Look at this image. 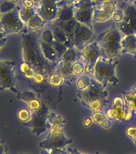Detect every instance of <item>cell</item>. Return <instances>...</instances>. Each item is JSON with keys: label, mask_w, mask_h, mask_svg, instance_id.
Returning a JSON list of instances; mask_svg holds the SVG:
<instances>
[{"label": "cell", "mask_w": 136, "mask_h": 154, "mask_svg": "<svg viewBox=\"0 0 136 154\" xmlns=\"http://www.w3.org/2000/svg\"><path fill=\"white\" fill-rule=\"evenodd\" d=\"M33 33L29 32L26 34H22V58L36 71L49 76L54 71L56 65L45 59L39 46L38 37Z\"/></svg>", "instance_id": "obj_1"}, {"label": "cell", "mask_w": 136, "mask_h": 154, "mask_svg": "<svg viewBox=\"0 0 136 154\" xmlns=\"http://www.w3.org/2000/svg\"><path fill=\"white\" fill-rule=\"evenodd\" d=\"M106 88L93 79L90 87L84 91H77L81 104L93 112L103 111L110 103Z\"/></svg>", "instance_id": "obj_2"}, {"label": "cell", "mask_w": 136, "mask_h": 154, "mask_svg": "<svg viewBox=\"0 0 136 154\" xmlns=\"http://www.w3.org/2000/svg\"><path fill=\"white\" fill-rule=\"evenodd\" d=\"M118 63V58L108 57L105 55L100 57L94 68L93 79L100 83L105 88H106L109 84L113 86L118 85L119 80L116 76L115 73L116 67Z\"/></svg>", "instance_id": "obj_3"}, {"label": "cell", "mask_w": 136, "mask_h": 154, "mask_svg": "<svg viewBox=\"0 0 136 154\" xmlns=\"http://www.w3.org/2000/svg\"><path fill=\"white\" fill-rule=\"evenodd\" d=\"M123 34L120 29L112 26L107 30L104 31L97 38L99 45L103 51V54L108 57L118 58L121 54V41L123 38Z\"/></svg>", "instance_id": "obj_4"}, {"label": "cell", "mask_w": 136, "mask_h": 154, "mask_svg": "<svg viewBox=\"0 0 136 154\" xmlns=\"http://www.w3.org/2000/svg\"><path fill=\"white\" fill-rule=\"evenodd\" d=\"M103 112L108 116L112 122H127L131 121L135 113L127 105L123 98L117 97L112 102H110L108 105L104 109Z\"/></svg>", "instance_id": "obj_5"}, {"label": "cell", "mask_w": 136, "mask_h": 154, "mask_svg": "<svg viewBox=\"0 0 136 154\" xmlns=\"http://www.w3.org/2000/svg\"><path fill=\"white\" fill-rule=\"evenodd\" d=\"M16 63L13 61L0 60V92L6 90L15 94H19L17 89L16 76Z\"/></svg>", "instance_id": "obj_6"}, {"label": "cell", "mask_w": 136, "mask_h": 154, "mask_svg": "<svg viewBox=\"0 0 136 154\" xmlns=\"http://www.w3.org/2000/svg\"><path fill=\"white\" fill-rule=\"evenodd\" d=\"M0 26L7 35L13 33H19L22 35L30 32L27 25L22 22L19 17L16 7L9 13L3 15L2 20L0 22Z\"/></svg>", "instance_id": "obj_7"}, {"label": "cell", "mask_w": 136, "mask_h": 154, "mask_svg": "<svg viewBox=\"0 0 136 154\" xmlns=\"http://www.w3.org/2000/svg\"><path fill=\"white\" fill-rule=\"evenodd\" d=\"M49 114L48 106L43 103L41 108L36 112H33L32 118L27 122L22 123V125L31 128L32 133L36 136H39L49 130V126L47 124V116Z\"/></svg>", "instance_id": "obj_8"}, {"label": "cell", "mask_w": 136, "mask_h": 154, "mask_svg": "<svg viewBox=\"0 0 136 154\" xmlns=\"http://www.w3.org/2000/svg\"><path fill=\"white\" fill-rule=\"evenodd\" d=\"M97 2L95 0H79L74 4L75 19L77 22L93 28L94 11Z\"/></svg>", "instance_id": "obj_9"}, {"label": "cell", "mask_w": 136, "mask_h": 154, "mask_svg": "<svg viewBox=\"0 0 136 154\" xmlns=\"http://www.w3.org/2000/svg\"><path fill=\"white\" fill-rule=\"evenodd\" d=\"M81 60L85 64L86 75H93L94 68L98 59L104 55L97 40L88 45L81 52Z\"/></svg>", "instance_id": "obj_10"}, {"label": "cell", "mask_w": 136, "mask_h": 154, "mask_svg": "<svg viewBox=\"0 0 136 154\" xmlns=\"http://www.w3.org/2000/svg\"><path fill=\"white\" fill-rule=\"evenodd\" d=\"M94 38L93 28L87 25L77 22L74 35H73V47L81 52Z\"/></svg>", "instance_id": "obj_11"}, {"label": "cell", "mask_w": 136, "mask_h": 154, "mask_svg": "<svg viewBox=\"0 0 136 154\" xmlns=\"http://www.w3.org/2000/svg\"><path fill=\"white\" fill-rule=\"evenodd\" d=\"M36 9L38 14L44 19L46 23L54 22L59 15L58 0H41L37 4Z\"/></svg>", "instance_id": "obj_12"}, {"label": "cell", "mask_w": 136, "mask_h": 154, "mask_svg": "<svg viewBox=\"0 0 136 154\" xmlns=\"http://www.w3.org/2000/svg\"><path fill=\"white\" fill-rule=\"evenodd\" d=\"M125 17L123 21L119 23L118 28L123 35H130L136 33V7L131 4L126 7Z\"/></svg>", "instance_id": "obj_13"}, {"label": "cell", "mask_w": 136, "mask_h": 154, "mask_svg": "<svg viewBox=\"0 0 136 154\" xmlns=\"http://www.w3.org/2000/svg\"><path fill=\"white\" fill-rule=\"evenodd\" d=\"M72 143V140L68 139L65 134L56 137H45L44 140L40 141L38 147L41 149H50V150H60L66 148L68 145Z\"/></svg>", "instance_id": "obj_14"}, {"label": "cell", "mask_w": 136, "mask_h": 154, "mask_svg": "<svg viewBox=\"0 0 136 154\" xmlns=\"http://www.w3.org/2000/svg\"><path fill=\"white\" fill-rule=\"evenodd\" d=\"M72 63H68L64 61L60 60L57 65L55 67L54 72L58 73L60 75V76L64 80V84L65 85H71L73 82H75L77 77L73 74L72 69H71Z\"/></svg>", "instance_id": "obj_15"}, {"label": "cell", "mask_w": 136, "mask_h": 154, "mask_svg": "<svg viewBox=\"0 0 136 154\" xmlns=\"http://www.w3.org/2000/svg\"><path fill=\"white\" fill-rule=\"evenodd\" d=\"M38 43H39L40 49H41V51L45 57V59L50 62L51 63L54 64V65H57V63L60 60V57L53 47V45L42 41L39 38V37H38Z\"/></svg>", "instance_id": "obj_16"}, {"label": "cell", "mask_w": 136, "mask_h": 154, "mask_svg": "<svg viewBox=\"0 0 136 154\" xmlns=\"http://www.w3.org/2000/svg\"><path fill=\"white\" fill-rule=\"evenodd\" d=\"M121 54H130L136 58V37L135 34L124 35L121 41Z\"/></svg>", "instance_id": "obj_17"}, {"label": "cell", "mask_w": 136, "mask_h": 154, "mask_svg": "<svg viewBox=\"0 0 136 154\" xmlns=\"http://www.w3.org/2000/svg\"><path fill=\"white\" fill-rule=\"evenodd\" d=\"M52 31L54 33V38L60 42L62 45H64L65 46H66L67 48L69 47H72L73 46V42L71 40L70 37L68 36V34L65 33V30L61 28L60 26H59L58 24L54 23V26L52 28Z\"/></svg>", "instance_id": "obj_18"}, {"label": "cell", "mask_w": 136, "mask_h": 154, "mask_svg": "<svg viewBox=\"0 0 136 154\" xmlns=\"http://www.w3.org/2000/svg\"><path fill=\"white\" fill-rule=\"evenodd\" d=\"M93 122L98 124L99 126L105 129H109L112 126V121L105 114L103 111H96L93 112L91 115Z\"/></svg>", "instance_id": "obj_19"}, {"label": "cell", "mask_w": 136, "mask_h": 154, "mask_svg": "<svg viewBox=\"0 0 136 154\" xmlns=\"http://www.w3.org/2000/svg\"><path fill=\"white\" fill-rule=\"evenodd\" d=\"M75 18V10L73 5H64L60 7L59 15L54 22H65Z\"/></svg>", "instance_id": "obj_20"}, {"label": "cell", "mask_w": 136, "mask_h": 154, "mask_svg": "<svg viewBox=\"0 0 136 154\" xmlns=\"http://www.w3.org/2000/svg\"><path fill=\"white\" fill-rule=\"evenodd\" d=\"M16 9L18 11L19 17L22 22L27 25L28 22L33 18L34 16L38 14V10L36 8H25L22 6L16 5Z\"/></svg>", "instance_id": "obj_21"}, {"label": "cell", "mask_w": 136, "mask_h": 154, "mask_svg": "<svg viewBox=\"0 0 136 154\" xmlns=\"http://www.w3.org/2000/svg\"><path fill=\"white\" fill-rule=\"evenodd\" d=\"M60 60L64 61L68 63H73L76 61L81 60V53L77 50L75 49L73 46L69 47L65 51V53L62 55Z\"/></svg>", "instance_id": "obj_22"}, {"label": "cell", "mask_w": 136, "mask_h": 154, "mask_svg": "<svg viewBox=\"0 0 136 154\" xmlns=\"http://www.w3.org/2000/svg\"><path fill=\"white\" fill-rule=\"evenodd\" d=\"M123 95L127 105L136 115V89L131 88L128 92H123Z\"/></svg>", "instance_id": "obj_23"}, {"label": "cell", "mask_w": 136, "mask_h": 154, "mask_svg": "<svg viewBox=\"0 0 136 154\" xmlns=\"http://www.w3.org/2000/svg\"><path fill=\"white\" fill-rule=\"evenodd\" d=\"M45 24H46V22H44V19L38 14H37L28 22L27 26L30 32H37L38 30H40L41 28H44Z\"/></svg>", "instance_id": "obj_24"}, {"label": "cell", "mask_w": 136, "mask_h": 154, "mask_svg": "<svg viewBox=\"0 0 136 154\" xmlns=\"http://www.w3.org/2000/svg\"><path fill=\"white\" fill-rule=\"evenodd\" d=\"M54 23L58 24L59 26H60L61 28L65 30V32L68 36L70 37L72 42H73V35H74V31H75V27H76L77 24V20L74 19H71L69 21H65V22H54Z\"/></svg>", "instance_id": "obj_25"}, {"label": "cell", "mask_w": 136, "mask_h": 154, "mask_svg": "<svg viewBox=\"0 0 136 154\" xmlns=\"http://www.w3.org/2000/svg\"><path fill=\"white\" fill-rule=\"evenodd\" d=\"M110 19H111V15L100 8L96 5L94 11V22L96 23H102L108 22Z\"/></svg>", "instance_id": "obj_26"}, {"label": "cell", "mask_w": 136, "mask_h": 154, "mask_svg": "<svg viewBox=\"0 0 136 154\" xmlns=\"http://www.w3.org/2000/svg\"><path fill=\"white\" fill-rule=\"evenodd\" d=\"M93 79L88 75H82L77 78L75 84L77 91H84L90 87Z\"/></svg>", "instance_id": "obj_27"}, {"label": "cell", "mask_w": 136, "mask_h": 154, "mask_svg": "<svg viewBox=\"0 0 136 154\" xmlns=\"http://www.w3.org/2000/svg\"><path fill=\"white\" fill-rule=\"evenodd\" d=\"M20 70L22 71V75H24V77L27 78V80H29V81L33 80L36 72H37L30 64H28L27 63L24 62V61L20 64Z\"/></svg>", "instance_id": "obj_28"}, {"label": "cell", "mask_w": 136, "mask_h": 154, "mask_svg": "<svg viewBox=\"0 0 136 154\" xmlns=\"http://www.w3.org/2000/svg\"><path fill=\"white\" fill-rule=\"evenodd\" d=\"M97 6L109 14L112 15L113 12L117 9V0H108L102 3H97Z\"/></svg>", "instance_id": "obj_29"}, {"label": "cell", "mask_w": 136, "mask_h": 154, "mask_svg": "<svg viewBox=\"0 0 136 154\" xmlns=\"http://www.w3.org/2000/svg\"><path fill=\"white\" fill-rule=\"evenodd\" d=\"M65 121L63 119V117L61 116L56 114L55 112H49V114L47 116V124L49 128H50L53 125H65Z\"/></svg>", "instance_id": "obj_30"}, {"label": "cell", "mask_w": 136, "mask_h": 154, "mask_svg": "<svg viewBox=\"0 0 136 154\" xmlns=\"http://www.w3.org/2000/svg\"><path fill=\"white\" fill-rule=\"evenodd\" d=\"M47 82L52 88H59L61 85L64 84V80L58 73L53 72L52 74H50L48 76Z\"/></svg>", "instance_id": "obj_31"}, {"label": "cell", "mask_w": 136, "mask_h": 154, "mask_svg": "<svg viewBox=\"0 0 136 154\" xmlns=\"http://www.w3.org/2000/svg\"><path fill=\"white\" fill-rule=\"evenodd\" d=\"M16 98L20 100H22V102L27 104L28 102H30L31 100L38 98L37 94H35L34 92L31 91V90H26L24 92H19V94L16 95Z\"/></svg>", "instance_id": "obj_32"}, {"label": "cell", "mask_w": 136, "mask_h": 154, "mask_svg": "<svg viewBox=\"0 0 136 154\" xmlns=\"http://www.w3.org/2000/svg\"><path fill=\"white\" fill-rule=\"evenodd\" d=\"M39 38L42 41L45 42V43H48V44L50 45L53 44V42L55 40V38H54V33L52 31V28H48L44 29L41 32L40 35H39Z\"/></svg>", "instance_id": "obj_33"}, {"label": "cell", "mask_w": 136, "mask_h": 154, "mask_svg": "<svg viewBox=\"0 0 136 154\" xmlns=\"http://www.w3.org/2000/svg\"><path fill=\"white\" fill-rule=\"evenodd\" d=\"M33 113L28 108H22L17 112V118L22 123H25L31 120Z\"/></svg>", "instance_id": "obj_34"}, {"label": "cell", "mask_w": 136, "mask_h": 154, "mask_svg": "<svg viewBox=\"0 0 136 154\" xmlns=\"http://www.w3.org/2000/svg\"><path fill=\"white\" fill-rule=\"evenodd\" d=\"M71 69H72L73 74L77 77L80 76L85 73V64L82 60L76 61L75 63H73L71 64Z\"/></svg>", "instance_id": "obj_35"}, {"label": "cell", "mask_w": 136, "mask_h": 154, "mask_svg": "<svg viewBox=\"0 0 136 154\" xmlns=\"http://www.w3.org/2000/svg\"><path fill=\"white\" fill-rule=\"evenodd\" d=\"M63 125H59V124H56V125H53L49 128V129L47 131L48 134L46 135L47 138L50 137H56V136H60L61 134H64V130H63Z\"/></svg>", "instance_id": "obj_36"}, {"label": "cell", "mask_w": 136, "mask_h": 154, "mask_svg": "<svg viewBox=\"0 0 136 154\" xmlns=\"http://www.w3.org/2000/svg\"><path fill=\"white\" fill-rule=\"evenodd\" d=\"M17 5L14 4L10 0H4V2H2L0 4V13L2 15H4L9 13L10 11H13L14 9H16Z\"/></svg>", "instance_id": "obj_37"}, {"label": "cell", "mask_w": 136, "mask_h": 154, "mask_svg": "<svg viewBox=\"0 0 136 154\" xmlns=\"http://www.w3.org/2000/svg\"><path fill=\"white\" fill-rule=\"evenodd\" d=\"M27 105V108L32 111V113H33V112H36L37 110H38L41 108L43 103L41 102V100L38 98H36V99L31 100L30 102H28Z\"/></svg>", "instance_id": "obj_38"}, {"label": "cell", "mask_w": 136, "mask_h": 154, "mask_svg": "<svg viewBox=\"0 0 136 154\" xmlns=\"http://www.w3.org/2000/svg\"><path fill=\"white\" fill-rule=\"evenodd\" d=\"M124 17H125V11L122 10V9H119V8H117L113 12V14L111 15V19L116 23H121L123 21Z\"/></svg>", "instance_id": "obj_39"}, {"label": "cell", "mask_w": 136, "mask_h": 154, "mask_svg": "<svg viewBox=\"0 0 136 154\" xmlns=\"http://www.w3.org/2000/svg\"><path fill=\"white\" fill-rule=\"evenodd\" d=\"M52 45H53V47L54 48V50L56 51V52L58 53V55L60 56V57L61 58L62 55L65 53V51L67 50V47L65 46L64 45H62L61 43H60V42H58L56 39L53 42Z\"/></svg>", "instance_id": "obj_40"}, {"label": "cell", "mask_w": 136, "mask_h": 154, "mask_svg": "<svg viewBox=\"0 0 136 154\" xmlns=\"http://www.w3.org/2000/svg\"><path fill=\"white\" fill-rule=\"evenodd\" d=\"M47 79H48L47 75H45L42 73H39V72H36V74H35V75H34L32 81H33V82L36 85H42V84H44V82Z\"/></svg>", "instance_id": "obj_41"}, {"label": "cell", "mask_w": 136, "mask_h": 154, "mask_svg": "<svg viewBox=\"0 0 136 154\" xmlns=\"http://www.w3.org/2000/svg\"><path fill=\"white\" fill-rule=\"evenodd\" d=\"M68 148L60 149V150H50V149H42L40 154H68Z\"/></svg>", "instance_id": "obj_42"}, {"label": "cell", "mask_w": 136, "mask_h": 154, "mask_svg": "<svg viewBox=\"0 0 136 154\" xmlns=\"http://www.w3.org/2000/svg\"><path fill=\"white\" fill-rule=\"evenodd\" d=\"M126 134H127V136L130 138L131 140H133L134 144L136 146V127L128 128L127 130H126Z\"/></svg>", "instance_id": "obj_43"}, {"label": "cell", "mask_w": 136, "mask_h": 154, "mask_svg": "<svg viewBox=\"0 0 136 154\" xmlns=\"http://www.w3.org/2000/svg\"><path fill=\"white\" fill-rule=\"evenodd\" d=\"M21 6L30 9V8H36L37 4L33 0H22V5Z\"/></svg>", "instance_id": "obj_44"}, {"label": "cell", "mask_w": 136, "mask_h": 154, "mask_svg": "<svg viewBox=\"0 0 136 154\" xmlns=\"http://www.w3.org/2000/svg\"><path fill=\"white\" fill-rule=\"evenodd\" d=\"M77 1H79V0H60L58 2V7L60 8L61 6L64 5H73Z\"/></svg>", "instance_id": "obj_45"}, {"label": "cell", "mask_w": 136, "mask_h": 154, "mask_svg": "<svg viewBox=\"0 0 136 154\" xmlns=\"http://www.w3.org/2000/svg\"><path fill=\"white\" fill-rule=\"evenodd\" d=\"M93 123V120L91 118V116H85L83 119H82V125L86 128H88V127L91 126V124Z\"/></svg>", "instance_id": "obj_46"}, {"label": "cell", "mask_w": 136, "mask_h": 154, "mask_svg": "<svg viewBox=\"0 0 136 154\" xmlns=\"http://www.w3.org/2000/svg\"><path fill=\"white\" fill-rule=\"evenodd\" d=\"M0 154H8L7 147L4 141H0Z\"/></svg>", "instance_id": "obj_47"}, {"label": "cell", "mask_w": 136, "mask_h": 154, "mask_svg": "<svg viewBox=\"0 0 136 154\" xmlns=\"http://www.w3.org/2000/svg\"><path fill=\"white\" fill-rule=\"evenodd\" d=\"M6 42H7V38H0V49L6 44Z\"/></svg>", "instance_id": "obj_48"}, {"label": "cell", "mask_w": 136, "mask_h": 154, "mask_svg": "<svg viewBox=\"0 0 136 154\" xmlns=\"http://www.w3.org/2000/svg\"><path fill=\"white\" fill-rule=\"evenodd\" d=\"M6 34L5 32L4 31V29L2 28V27L0 26V38H5L6 37Z\"/></svg>", "instance_id": "obj_49"}, {"label": "cell", "mask_w": 136, "mask_h": 154, "mask_svg": "<svg viewBox=\"0 0 136 154\" xmlns=\"http://www.w3.org/2000/svg\"><path fill=\"white\" fill-rule=\"evenodd\" d=\"M10 1H12V2H13L14 4H16V5H17V4L20 2V0H10Z\"/></svg>", "instance_id": "obj_50"}, {"label": "cell", "mask_w": 136, "mask_h": 154, "mask_svg": "<svg viewBox=\"0 0 136 154\" xmlns=\"http://www.w3.org/2000/svg\"><path fill=\"white\" fill-rule=\"evenodd\" d=\"M97 3H102V2H105V1H108V0H95ZM118 1V0H117Z\"/></svg>", "instance_id": "obj_51"}, {"label": "cell", "mask_w": 136, "mask_h": 154, "mask_svg": "<svg viewBox=\"0 0 136 154\" xmlns=\"http://www.w3.org/2000/svg\"><path fill=\"white\" fill-rule=\"evenodd\" d=\"M33 1H34V2H35L36 4H38V3H39V2H40L41 0H33Z\"/></svg>", "instance_id": "obj_52"}, {"label": "cell", "mask_w": 136, "mask_h": 154, "mask_svg": "<svg viewBox=\"0 0 136 154\" xmlns=\"http://www.w3.org/2000/svg\"><path fill=\"white\" fill-rule=\"evenodd\" d=\"M124 2H126V3H130L131 4V0H123Z\"/></svg>", "instance_id": "obj_53"}, {"label": "cell", "mask_w": 136, "mask_h": 154, "mask_svg": "<svg viewBox=\"0 0 136 154\" xmlns=\"http://www.w3.org/2000/svg\"><path fill=\"white\" fill-rule=\"evenodd\" d=\"M134 3H136V0H131V4H134Z\"/></svg>", "instance_id": "obj_54"}, {"label": "cell", "mask_w": 136, "mask_h": 154, "mask_svg": "<svg viewBox=\"0 0 136 154\" xmlns=\"http://www.w3.org/2000/svg\"><path fill=\"white\" fill-rule=\"evenodd\" d=\"M2 17H3V15L0 13V22H1V20H2Z\"/></svg>", "instance_id": "obj_55"}, {"label": "cell", "mask_w": 136, "mask_h": 154, "mask_svg": "<svg viewBox=\"0 0 136 154\" xmlns=\"http://www.w3.org/2000/svg\"><path fill=\"white\" fill-rule=\"evenodd\" d=\"M77 154H83V153H82V152H80L79 151H77Z\"/></svg>", "instance_id": "obj_56"}, {"label": "cell", "mask_w": 136, "mask_h": 154, "mask_svg": "<svg viewBox=\"0 0 136 154\" xmlns=\"http://www.w3.org/2000/svg\"><path fill=\"white\" fill-rule=\"evenodd\" d=\"M132 88H134V89H136V85H135V86H134V87H133Z\"/></svg>", "instance_id": "obj_57"}, {"label": "cell", "mask_w": 136, "mask_h": 154, "mask_svg": "<svg viewBox=\"0 0 136 154\" xmlns=\"http://www.w3.org/2000/svg\"><path fill=\"white\" fill-rule=\"evenodd\" d=\"M134 5H135V7H136V3H135V4H134Z\"/></svg>", "instance_id": "obj_58"}, {"label": "cell", "mask_w": 136, "mask_h": 154, "mask_svg": "<svg viewBox=\"0 0 136 154\" xmlns=\"http://www.w3.org/2000/svg\"><path fill=\"white\" fill-rule=\"evenodd\" d=\"M95 154H100L99 152H95Z\"/></svg>", "instance_id": "obj_59"}, {"label": "cell", "mask_w": 136, "mask_h": 154, "mask_svg": "<svg viewBox=\"0 0 136 154\" xmlns=\"http://www.w3.org/2000/svg\"><path fill=\"white\" fill-rule=\"evenodd\" d=\"M19 154H23V153H19ZM26 154H29V153H26Z\"/></svg>", "instance_id": "obj_60"}, {"label": "cell", "mask_w": 136, "mask_h": 154, "mask_svg": "<svg viewBox=\"0 0 136 154\" xmlns=\"http://www.w3.org/2000/svg\"><path fill=\"white\" fill-rule=\"evenodd\" d=\"M135 37H136V33H135Z\"/></svg>", "instance_id": "obj_61"}, {"label": "cell", "mask_w": 136, "mask_h": 154, "mask_svg": "<svg viewBox=\"0 0 136 154\" xmlns=\"http://www.w3.org/2000/svg\"><path fill=\"white\" fill-rule=\"evenodd\" d=\"M58 2H59V0H58Z\"/></svg>", "instance_id": "obj_62"}, {"label": "cell", "mask_w": 136, "mask_h": 154, "mask_svg": "<svg viewBox=\"0 0 136 154\" xmlns=\"http://www.w3.org/2000/svg\"><path fill=\"white\" fill-rule=\"evenodd\" d=\"M134 4H135V3H134Z\"/></svg>", "instance_id": "obj_63"}]
</instances>
